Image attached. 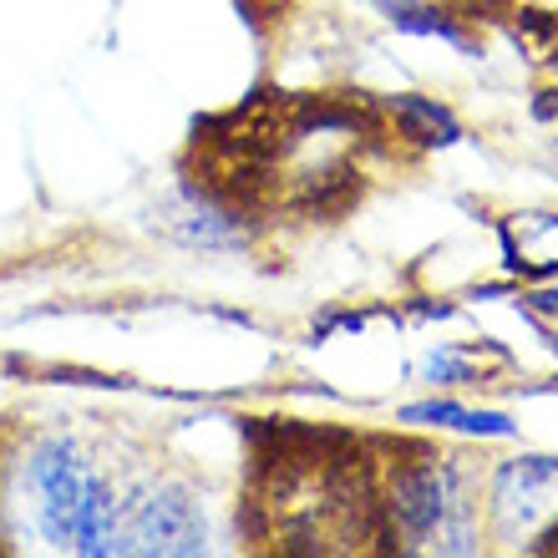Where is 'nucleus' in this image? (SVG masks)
I'll list each match as a JSON object with an SVG mask.
<instances>
[{
    "instance_id": "nucleus-15",
    "label": "nucleus",
    "mask_w": 558,
    "mask_h": 558,
    "mask_svg": "<svg viewBox=\"0 0 558 558\" xmlns=\"http://www.w3.org/2000/svg\"><path fill=\"white\" fill-rule=\"evenodd\" d=\"M513 5V15H529V21H554L558 26V0H502Z\"/></svg>"
},
{
    "instance_id": "nucleus-8",
    "label": "nucleus",
    "mask_w": 558,
    "mask_h": 558,
    "mask_svg": "<svg viewBox=\"0 0 558 558\" xmlns=\"http://www.w3.org/2000/svg\"><path fill=\"white\" fill-rule=\"evenodd\" d=\"M376 107L391 122V133L407 147H416V153H452V147L468 143V122H462V112L447 97H432V92H381Z\"/></svg>"
},
{
    "instance_id": "nucleus-12",
    "label": "nucleus",
    "mask_w": 558,
    "mask_h": 558,
    "mask_svg": "<svg viewBox=\"0 0 558 558\" xmlns=\"http://www.w3.org/2000/svg\"><path fill=\"white\" fill-rule=\"evenodd\" d=\"M513 310L518 315H533L544 325H558V279H533L523 290L513 294Z\"/></svg>"
},
{
    "instance_id": "nucleus-3",
    "label": "nucleus",
    "mask_w": 558,
    "mask_h": 558,
    "mask_svg": "<svg viewBox=\"0 0 558 558\" xmlns=\"http://www.w3.org/2000/svg\"><path fill=\"white\" fill-rule=\"evenodd\" d=\"M223 544L219 502L189 472L128 457L122 472V558H208Z\"/></svg>"
},
{
    "instance_id": "nucleus-7",
    "label": "nucleus",
    "mask_w": 558,
    "mask_h": 558,
    "mask_svg": "<svg viewBox=\"0 0 558 558\" xmlns=\"http://www.w3.org/2000/svg\"><path fill=\"white\" fill-rule=\"evenodd\" d=\"M513 366V355L493 345V336L483 340H432L422 355L412 361V381L426 391H477L493 386L498 371Z\"/></svg>"
},
{
    "instance_id": "nucleus-2",
    "label": "nucleus",
    "mask_w": 558,
    "mask_h": 558,
    "mask_svg": "<svg viewBox=\"0 0 558 558\" xmlns=\"http://www.w3.org/2000/svg\"><path fill=\"white\" fill-rule=\"evenodd\" d=\"M376 472V544L401 558H483V462L441 437L386 447Z\"/></svg>"
},
{
    "instance_id": "nucleus-4",
    "label": "nucleus",
    "mask_w": 558,
    "mask_h": 558,
    "mask_svg": "<svg viewBox=\"0 0 558 558\" xmlns=\"http://www.w3.org/2000/svg\"><path fill=\"white\" fill-rule=\"evenodd\" d=\"M487 554H558V452H508L483 462Z\"/></svg>"
},
{
    "instance_id": "nucleus-5",
    "label": "nucleus",
    "mask_w": 558,
    "mask_h": 558,
    "mask_svg": "<svg viewBox=\"0 0 558 558\" xmlns=\"http://www.w3.org/2000/svg\"><path fill=\"white\" fill-rule=\"evenodd\" d=\"M147 229L183 254H204V259H234L250 254L259 239V223L244 204L223 198L198 178H178L173 189H162L147 208Z\"/></svg>"
},
{
    "instance_id": "nucleus-13",
    "label": "nucleus",
    "mask_w": 558,
    "mask_h": 558,
    "mask_svg": "<svg viewBox=\"0 0 558 558\" xmlns=\"http://www.w3.org/2000/svg\"><path fill=\"white\" fill-rule=\"evenodd\" d=\"M457 315H462V305L447 300V294H412V300H401V320L407 325H447Z\"/></svg>"
},
{
    "instance_id": "nucleus-10",
    "label": "nucleus",
    "mask_w": 558,
    "mask_h": 558,
    "mask_svg": "<svg viewBox=\"0 0 558 558\" xmlns=\"http://www.w3.org/2000/svg\"><path fill=\"white\" fill-rule=\"evenodd\" d=\"M371 11L381 15V26L391 36H407V41H437L447 51L468 61H483V41H477V31L452 11V5H441V0H366Z\"/></svg>"
},
{
    "instance_id": "nucleus-6",
    "label": "nucleus",
    "mask_w": 558,
    "mask_h": 558,
    "mask_svg": "<svg viewBox=\"0 0 558 558\" xmlns=\"http://www.w3.org/2000/svg\"><path fill=\"white\" fill-rule=\"evenodd\" d=\"M397 426L412 437H452V441H518V416L508 407H477L462 391H426L397 407Z\"/></svg>"
},
{
    "instance_id": "nucleus-11",
    "label": "nucleus",
    "mask_w": 558,
    "mask_h": 558,
    "mask_svg": "<svg viewBox=\"0 0 558 558\" xmlns=\"http://www.w3.org/2000/svg\"><path fill=\"white\" fill-rule=\"evenodd\" d=\"M376 315H381V310H325V315L310 320L305 345H330L336 336H366Z\"/></svg>"
},
{
    "instance_id": "nucleus-1",
    "label": "nucleus",
    "mask_w": 558,
    "mask_h": 558,
    "mask_svg": "<svg viewBox=\"0 0 558 558\" xmlns=\"http://www.w3.org/2000/svg\"><path fill=\"white\" fill-rule=\"evenodd\" d=\"M122 472L82 426H26L0 447V548L122 558Z\"/></svg>"
},
{
    "instance_id": "nucleus-9",
    "label": "nucleus",
    "mask_w": 558,
    "mask_h": 558,
    "mask_svg": "<svg viewBox=\"0 0 558 558\" xmlns=\"http://www.w3.org/2000/svg\"><path fill=\"white\" fill-rule=\"evenodd\" d=\"M498 254L502 275L523 279H558V204L548 208H513L498 219Z\"/></svg>"
},
{
    "instance_id": "nucleus-14",
    "label": "nucleus",
    "mask_w": 558,
    "mask_h": 558,
    "mask_svg": "<svg viewBox=\"0 0 558 558\" xmlns=\"http://www.w3.org/2000/svg\"><path fill=\"white\" fill-rule=\"evenodd\" d=\"M518 290H523V279L502 275V279H483V284H472L468 300H472V305H493V300H513Z\"/></svg>"
}]
</instances>
